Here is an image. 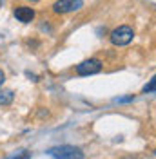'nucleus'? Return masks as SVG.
<instances>
[{
  "instance_id": "obj_6",
  "label": "nucleus",
  "mask_w": 156,
  "mask_h": 159,
  "mask_svg": "<svg viewBox=\"0 0 156 159\" xmlns=\"http://www.w3.org/2000/svg\"><path fill=\"white\" fill-rule=\"evenodd\" d=\"M13 99H15V92L13 90H9V89L0 90V105H9Z\"/></svg>"
},
{
  "instance_id": "obj_10",
  "label": "nucleus",
  "mask_w": 156,
  "mask_h": 159,
  "mask_svg": "<svg viewBox=\"0 0 156 159\" xmlns=\"http://www.w3.org/2000/svg\"><path fill=\"white\" fill-rule=\"evenodd\" d=\"M33 2H37V0H33Z\"/></svg>"
},
{
  "instance_id": "obj_5",
  "label": "nucleus",
  "mask_w": 156,
  "mask_h": 159,
  "mask_svg": "<svg viewBox=\"0 0 156 159\" xmlns=\"http://www.w3.org/2000/svg\"><path fill=\"white\" fill-rule=\"evenodd\" d=\"M15 16H17V20L22 22V24H29V22H33V18H35V9H33V7H26V6H20V7L15 9Z\"/></svg>"
},
{
  "instance_id": "obj_2",
  "label": "nucleus",
  "mask_w": 156,
  "mask_h": 159,
  "mask_svg": "<svg viewBox=\"0 0 156 159\" xmlns=\"http://www.w3.org/2000/svg\"><path fill=\"white\" fill-rule=\"evenodd\" d=\"M133 38H134V33H133V29L129 25H120V27H116L111 33L113 45H127V43L133 42Z\"/></svg>"
},
{
  "instance_id": "obj_8",
  "label": "nucleus",
  "mask_w": 156,
  "mask_h": 159,
  "mask_svg": "<svg viewBox=\"0 0 156 159\" xmlns=\"http://www.w3.org/2000/svg\"><path fill=\"white\" fill-rule=\"evenodd\" d=\"M29 157H31V152H22L18 157L15 156V157H11V159H29Z\"/></svg>"
},
{
  "instance_id": "obj_1",
  "label": "nucleus",
  "mask_w": 156,
  "mask_h": 159,
  "mask_svg": "<svg viewBox=\"0 0 156 159\" xmlns=\"http://www.w3.org/2000/svg\"><path fill=\"white\" fill-rule=\"evenodd\" d=\"M49 156L55 159H84V152L73 145H62L49 150Z\"/></svg>"
},
{
  "instance_id": "obj_7",
  "label": "nucleus",
  "mask_w": 156,
  "mask_h": 159,
  "mask_svg": "<svg viewBox=\"0 0 156 159\" xmlns=\"http://www.w3.org/2000/svg\"><path fill=\"white\" fill-rule=\"evenodd\" d=\"M142 90H144V92H154V90H156V74L153 76V80H151V81H149Z\"/></svg>"
},
{
  "instance_id": "obj_4",
  "label": "nucleus",
  "mask_w": 156,
  "mask_h": 159,
  "mask_svg": "<svg viewBox=\"0 0 156 159\" xmlns=\"http://www.w3.org/2000/svg\"><path fill=\"white\" fill-rule=\"evenodd\" d=\"M82 6H84L82 0H56L53 4V11L55 13H60V15H66V13L78 11Z\"/></svg>"
},
{
  "instance_id": "obj_9",
  "label": "nucleus",
  "mask_w": 156,
  "mask_h": 159,
  "mask_svg": "<svg viewBox=\"0 0 156 159\" xmlns=\"http://www.w3.org/2000/svg\"><path fill=\"white\" fill-rule=\"evenodd\" d=\"M4 81H6V74H4V72L0 70V87L4 85Z\"/></svg>"
},
{
  "instance_id": "obj_3",
  "label": "nucleus",
  "mask_w": 156,
  "mask_h": 159,
  "mask_svg": "<svg viewBox=\"0 0 156 159\" xmlns=\"http://www.w3.org/2000/svg\"><path fill=\"white\" fill-rule=\"evenodd\" d=\"M100 70H102V61L96 58H89V60H85V61H82V63L76 65V74H80V76L96 74Z\"/></svg>"
},
{
  "instance_id": "obj_11",
  "label": "nucleus",
  "mask_w": 156,
  "mask_h": 159,
  "mask_svg": "<svg viewBox=\"0 0 156 159\" xmlns=\"http://www.w3.org/2000/svg\"><path fill=\"white\" fill-rule=\"evenodd\" d=\"M127 159H129V157H127Z\"/></svg>"
}]
</instances>
